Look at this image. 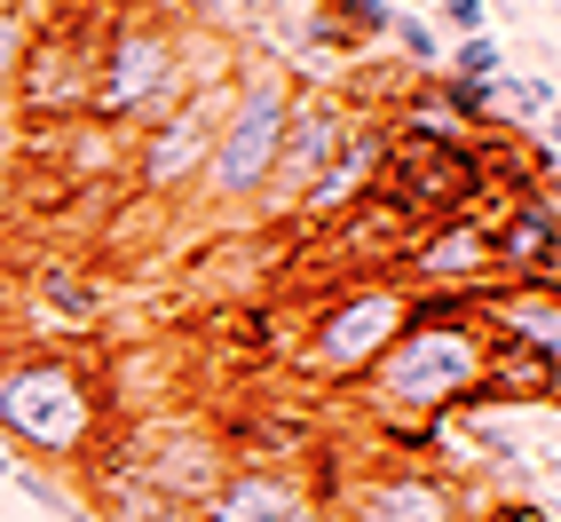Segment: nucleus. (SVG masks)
Segmentation results:
<instances>
[{
    "label": "nucleus",
    "instance_id": "nucleus-2",
    "mask_svg": "<svg viewBox=\"0 0 561 522\" xmlns=\"http://www.w3.org/2000/svg\"><path fill=\"white\" fill-rule=\"evenodd\" d=\"M111 428V388L71 349H9L0 356V443L32 467L88 459Z\"/></svg>",
    "mask_w": 561,
    "mask_h": 522
},
{
    "label": "nucleus",
    "instance_id": "nucleus-15",
    "mask_svg": "<svg viewBox=\"0 0 561 522\" xmlns=\"http://www.w3.org/2000/svg\"><path fill=\"white\" fill-rule=\"evenodd\" d=\"M32 285H41V302H48L64 325H95V317L111 309V285H95L88 270H71V261H41Z\"/></svg>",
    "mask_w": 561,
    "mask_h": 522
},
{
    "label": "nucleus",
    "instance_id": "nucleus-3",
    "mask_svg": "<svg viewBox=\"0 0 561 522\" xmlns=\"http://www.w3.org/2000/svg\"><path fill=\"white\" fill-rule=\"evenodd\" d=\"M191 95L182 71V32L167 9H111L95 48H88V120L111 135H142Z\"/></svg>",
    "mask_w": 561,
    "mask_h": 522
},
{
    "label": "nucleus",
    "instance_id": "nucleus-23",
    "mask_svg": "<svg viewBox=\"0 0 561 522\" xmlns=\"http://www.w3.org/2000/svg\"><path fill=\"white\" fill-rule=\"evenodd\" d=\"M0 317H9V261H0Z\"/></svg>",
    "mask_w": 561,
    "mask_h": 522
},
{
    "label": "nucleus",
    "instance_id": "nucleus-10",
    "mask_svg": "<svg viewBox=\"0 0 561 522\" xmlns=\"http://www.w3.org/2000/svg\"><path fill=\"white\" fill-rule=\"evenodd\" d=\"M356 127V95H332V88H301L285 120V143H277V167H270V191H261V214H285L309 182L332 167V151L348 143Z\"/></svg>",
    "mask_w": 561,
    "mask_h": 522
},
{
    "label": "nucleus",
    "instance_id": "nucleus-18",
    "mask_svg": "<svg viewBox=\"0 0 561 522\" xmlns=\"http://www.w3.org/2000/svg\"><path fill=\"white\" fill-rule=\"evenodd\" d=\"M24 48H32V9H24V0H0V95L16 88Z\"/></svg>",
    "mask_w": 561,
    "mask_h": 522
},
{
    "label": "nucleus",
    "instance_id": "nucleus-8",
    "mask_svg": "<svg viewBox=\"0 0 561 522\" xmlns=\"http://www.w3.org/2000/svg\"><path fill=\"white\" fill-rule=\"evenodd\" d=\"M388 143H396L388 103H356L348 143L332 151V167L309 182V191L293 198V222H301V230H341V222H348L371 191H380V174H388Z\"/></svg>",
    "mask_w": 561,
    "mask_h": 522
},
{
    "label": "nucleus",
    "instance_id": "nucleus-13",
    "mask_svg": "<svg viewBox=\"0 0 561 522\" xmlns=\"http://www.w3.org/2000/svg\"><path fill=\"white\" fill-rule=\"evenodd\" d=\"M191 522H332V507L285 459H230V475L214 483V499Z\"/></svg>",
    "mask_w": 561,
    "mask_h": 522
},
{
    "label": "nucleus",
    "instance_id": "nucleus-11",
    "mask_svg": "<svg viewBox=\"0 0 561 522\" xmlns=\"http://www.w3.org/2000/svg\"><path fill=\"white\" fill-rule=\"evenodd\" d=\"M88 48H95V32H71V24H48V32H32V48L16 64V111L32 127H64V120H88Z\"/></svg>",
    "mask_w": 561,
    "mask_h": 522
},
{
    "label": "nucleus",
    "instance_id": "nucleus-1",
    "mask_svg": "<svg viewBox=\"0 0 561 522\" xmlns=\"http://www.w3.org/2000/svg\"><path fill=\"white\" fill-rule=\"evenodd\" d=\"M491 372V332L474 325L467 293H411V325L380 349V364L356 381V396L380 420H451L482 396Z\"/></svg>",
    "mask_w": 561,
    "mask_h": 522
},
{
    "label": "nucleus",
    "instance_id": "nucleus-14",
    "mask_svg": "<svg viewBox=\"0 0 561 522\" xmlns=\"http://www.w3.org/2000/svg\"><path fill=\"white\" fill-rule=\"evenodd\" d=\"M553 277H561V214L553 191H530L491 222V285H553Z\"/></svg>",
    "mask_w": 561,
    "mask_h": 522
},
{
    "label": "nucleus",
    "instance_id": "nucleus-20",
    "mask_svg": "<svg viewBox=\"0 0 561 522\" xmlns=\"http://www.w3.org/2000/svg\"><path fill=\"white\" fill-rule=\"evenodd\" d=\"M435 16L459 32V41H474V32H491V0H435Z\"/></svg>",
    "mask_w": 561,
    "mask_h": 522
},
{
    "label": "nucleus",
    "instance_id": "nucleus-9",
    "mask_svg": "<svg viewBox=\"0 0 561 522\" xmlns=\"http://www.w3.org/2000/svg\"><path fill=\"white\" fill-rule=\"evenodd\" d=\"M127 467H135V483L151 491L174 522H191L206 499H214V483L230 475V443H221L214 428H167V435H142V443H127Z\"/></svg>",
    "mask_w": 561,
    "mask_h": 522
},
{
    "label": "nucleus",
    "instance_id": "nucleus-6",
    "mask_svg": "<svg viewBox=\"0 0 561 522\" xmlns=\"http://www.w3.org/2000/svg\"><path fill=\"white\" fill-rule=\"evenodd\" d=\"M221 103H230V80H221V88H191L159 127H142V135L127 143V174H135L142 198H182V191H198L206 151H214V127H221Z\"/></svg>",
    "mask_w": 561,
    "mask_h": 522
},
{
    "label": "nucleus",
    "instance_id": "nucleus-24",
    "mask_svg": "<svg viewBox=\"0 0 561 522\" xmlns=\"http://www.w3.org/2000/svg\"><path fill=\"white\" fill-rule=\"evenodd\" d=\"M388 9H403V0H388Z\"/></svg>",
    "mask_w": 561,
    "mask_h": 522
},
{
    "label": "nucleus",
    "instance_id": "nucleus-19",
    "mask_svg": "<svg viewBox=\"0 0 561 522\" xmlns=\"http://www.w3.org/2000/svg\"><path fill=\"white\" fill-rule=\"evenodd\" d=\"M9 491H24L32 507H48V514H71V522H80V514H88V507H80V499H71V491H64V483H56V475H41V467H32V459H16V475H9Z\"/></svg>",
    "mask_w": 561,
    "mask_h": 522
},
{
    "label": "nucleus",
    "instance_id": "nucleus-25",
    "mask_svg": "<svg viewBox=\"0 0 561 522\" xmlns=\"http://www.w3.org/2000/svg\"><path fill=\"white\" fill-rule=\"evenodd\" d=\"M24 9H32V0H24Z\"/></svg>",
    "mask_w": 561,
    "mask_h": 522
},
{
    "label": "nucleus",
    "instance_id": "nucleus-16",
    "mask_svg": "<svg viewBox=\"0 0 561 522\" xmlns=\"http://www.w3.org/2000/svg\"><path fill=\"white\" fill-rule=\"evenodd\" d=\"M443 64H451V80H474V88H491L499 71H506V48H499V32H474V41L443 48Z\"/></svg>",
    "mask_w": 561,
    "mask_h": 522
},
{
    "label": "nucleus",
    "instance_id": "nucleus-21",
    "mask_svg": "<svg viewBox=\"0 0 561 522\" xmlns=\"http://www.w3.org/2000/svg\"><path fill=\"white\" fill-rule=\"evenodd\" d=\"M9 206H16V159L0 151V222H9Z\"/></svg>",
    "mask_w": 561,
    "mask_h": 522
},
{
    "label": "nucleus",
    "instance_id": "nucleus-12",
    "mask_svg": "<svg viewBox=\"0 0 561 522\" xmlns=\"http://www.w3.org/2000/svg\"><path fill=\"white\" fill-rule=\"evenodd\" d=\"M396 285H411V293H474V285H491V222L482 214L420 222V230L396 246Z\"/></svg>",
    "mask_w": 561,
    "mask_h": 522
},
{
    "label": "nucleus",
    "instance_id": "nucleus-4",
    "mask_svg": "<svg viewBox=\"0 0 561 522\" xmlns=\"http://www.w3.org/2000/svg\"><path fill=\"white\" fill-rule=\"evenodd\" d=\"M293 103H301V80H293V71H277V64L230 71V103H221L214 151H206V174H198V198L206 206H261Z\"/></svg>",
    "mask_w": 561,
    "mask_h": 522
},
{
    "label": "nucleus",
    "instance_id": "nucleus-22",
    "mask_svg": "<svg viewBox=\"0 0 561 522\" xmlns=\"http://www.w3.org/2000/svg\"><path fill=\"white\" fill-rule=\"evenodd\" d=\"M16 475V452H9V443H0V483H9Z\"/></svg>",
    "mask_w": 561,
    "mask_h": 522
},
{
    "label": "nucleus",
    "instance_id": "nucleus-5",
    "mask_svg": "<svg viewBox=\"0 0 561 522\" xmlns=\"http://www.w3.org/2000/svg\"><path fill=\"white\" fill-rule=\"evenodd\" d=\"M403 325H411V285H396V277H356V285H341V293L309 317L293 364H301L309 381H324V388H356Z\"/></svg>",
    "mask_w": 561,
    "mask_h": 522
},
{
    "label": "nucleus",
    "instance_id": "nucleus-17",
    "mask_svg": "<svg viewBox=\"0 0 561 522\" xmlns=\"http://www.w3.org/2000/svg\"><path fill=\"white\" fill-rule=\"evenodd\" d=\"M388 41H396V56L411 64V71H443V41H435V24L411 9V16H396L388 24Z\"/></svg>",
    "mask_w": 561,
    "mask_h": 522
},
{
    "label": "nucleus",
    "instance_id": "nucleus-7",
    "mask_svg": "<svg viewBox=\"0 0 561 522\" xmlns=\"http://www.w3.org/2000/svg\"><path fill=\"white\" fill-rule=\"evenodd\" d=\"M474 499L459 491L451 467L435 459H396V467H364L341 507H332V522H467Z\"/></svg>",
    "mask_w": 561,
    "mask_h": 522
}]
</instances>
